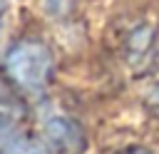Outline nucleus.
I'll return each mask as SVG.
<instances>
[{"label":"nucleus","mask_w":159,"mask_h":154,"mask_svg":"<svg viewBox=\"0 0 159 154\" xmlns=\"http://www.w3.org/2000/svg\"><path fill=\"white\" fill-rule=\"evenodd\" d=\"M5 67L10 72V77L22 84V87H40L45 84L47 75H50V67H52V57L50 52L37 45V42H22L17 45L7 60H5Z\"/></svg>","instance_id":"f257e3e1"},{"label":"nucleus","mask_w":159,"mask_h":154,"mask_svg":"<svg viewBox=\"0 0 159 154\" xmlns=\"http://www.w3.org/2000/svg\"><path fill=\"white\" fill-rule=\"evenodd\" d=\"M45 137H47V144L57 154H80L84 149V137H82L80 127L75 122H70L67 117L50 119L45 124Z\"/></svg>","instance_id":"f03ea898"},{"label":"nucleus","mask_w":159,"mask_h":154,"mask_svg":"<svg viewBox=\"0 0 159 154\" xmlns=\"http://www.w3.org/2000/svg\"><path fill=\"white\" fill-rule=\"evenodd\" d=\"M152 40H154L152 27H139V30H134V32H132L129 45H132V50H134V52H144V50L152 45Z\"/></svg>","instance_id":"7ed1b4c3"},{"label":"nucleus","mask_w":159,"mask_h":154,"mask_svg":"<svg viewBox=\"0 0 159 154\" xmlns=\"http://www.w3.org/2000/svg\"><path fill=\"white\" fill-rule=\"evenodd\" d=\"M7 154H47L37 142H30V139H20V142H15L10 149H7Z\"/></svg>","instance_id":"20e7f679"},{"label":"nucleus","mask_w":159,"mask_h":154,"mask_svg":"<svg viewBox=\"0 0 159 154\" xmlns=\"http://www.w3.org/2000/svg\"><path fill=\"white\" fill-rule=\"evenodd\" d=\"M152 97H154V104H157V109H159V84L154 87V94H152Z\"/></svg>","instance_id":"39448f33"},{"label":"nucleus","mask_w":159,"mask_h":154,"mask_svg":"<svg viewBox=\"0 0 159 154\" xmlns=\"http://www.w3.org/2000/svg\"><path fill=\"white\" fill-rule=\"evenodd\" d=\"M2 10H5V0H0V15H2Z\"/></svg>","instance_id":"423d86ee"}]
</instances>
